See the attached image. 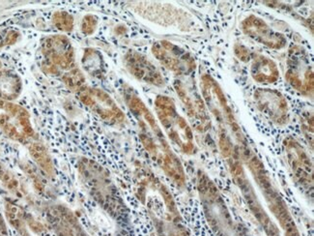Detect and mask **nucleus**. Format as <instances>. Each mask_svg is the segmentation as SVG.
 <instances>
[{
	"label": "nucleus",
	"instance_id": "obj_5",
	"mask_svg": "<svg viewBox=\"0 0 314 236\" xmlns=\"http://www.w3.org/2000/svg\"><path fill=\"white\" fill-rule=\"evenodd\" d=\"M200 92L211 117L216 123L217 139L239 141L247 136L242 130L226 95L215 78L203 74L200 78Z\"/></svg>",
	"mask_w": 314,
	"mask_h": 236
},
{
	"label": "nucleus",
	"instance_id": "obj_22",
	"mask_svg": "<svg viewBox=\"0 0 314 236\" xmlns=\"http://www.w3.org/2000/svg\"><path fill=\"white\" fill-rule=\"evenodd\" d=\"M51 22L57 30L69 33L74 29L75 17L67 11H56L51 17Z\"/></svg>",
	"mask_w": 314,
	"mask_h": 236
},
{
	"label": "nucleus",
	"instance_id": "obj_7",
	"mask_svg": "<svg viewBox=\"0 0 314 236\" xmlns=\"http://www.w3.org/2000/svg\"><path fill=\"white\" fill-rule=\"evenodd\" d=\"M231 178L240 190L249 212L252 214L257 225L264 232L265 236H283L279 227L275 224L272 218L268 215L264 205L258 196L256 189L236 151V145L232 152L224 159Z\"/></svg>",
	"mask_w": 314,
	"mask_h": 236
},
{
	"label": "nucleus",
	"instance_id": "obj_8",
	"mask_svg": "<svg viewBox=\"0 0 314 236\" xmlns=\"http://www.w3.org/2000/svg\"><path fill=\"white\" fill-rule=\"evenodd\" d=\"M173 86L185 107L191 128L198 133L208 132L212 128L213 120L194 79L191 77L176 79Z\"/></svg>",
	"mask_w": 314,
	"mask_h": 236
},
{
	"label": "nucleus",
	"instance_id": "obj_18",
	"mask_svg": "<svg viewBox=\"0 0 314 236\" xmlns=\"http://www.w3.org/2000/svg\"><path fill=\"white\" fill-rule=\"evenodd\" d=\"M250 62V75L257 83L272 84L278 80L279 70L272 58L261 53H253Z\"/></svg>",
	"mask_w": 314,
	"mask_h": 236
},
{
	"label": "nucleus",
	"instance_id": "obj_1",
	"mask_svg": "<svg viewBox=\"0 0 314 236\" xmlns=\"http://www.w3.org/2000/svg\"><path fill=\"white\" fill-rule=\"evenodd\" d=\"M121 93L128 109L136 120L138 137L144 150L177 188L185 189L187 175L184 166L155 115L129 84L122 85Z\"/></svg>",
	"mask_w": 314,
	"mask_h": 236
},
{
	"label": "nucleus",
	"instance_id": "obj_20",
	"mask_svg": "<svg viewBox=\"0 0 314 236\" xmlns=\"http://www.w3.org/2000/svg\"><path fill=\"white\" fill-rule=\"evenodd\" d=\"M81 64L86 73L96 79H104L105 76V64L102 53L92 48L84 50Z\"/></svg>",
	"mask_w": 314,
	"mask_h": 236
},
{
	"label": "nucleus",
	"instance_id": "obj_16",
	"mask_svg": "<svg viewBox=\"0 0 314 236\" xmlns=\"http://www.w3.org/2000/svg\"><path fill=\"white\" fill-rule=\"evenodd\" d=\"M241 29L245 35L266 48L278 51L287 45V38L273 29L262 17L250 14L241 22Z\"/></svg>",
	"mask_w": 314,
	"mask_h": 236
},
{
	"label": "nucleus",
	"instance_id": "obj_13",
	"mask_svg": "<svg viewBox=\"0 0 314 236\" xmlns=\"http://www.w3.org/2000/svg\"><path fill=\"white\" fill-rule=\"evenodd\" d=\"M282 146L294 181L311 197L313 192V163L309 154L300 141L292 135H288L283 139Z\"/></svg>",
	"mask_w": 314,
	"mask_h": 236
},
{
	"label": "nucleus",
	"instance_id": "obj_19",
	"mask_svg": "<svg viewBox=\"0 0 314 236\" xmlns=\"http://www.w3.org/2000/svg\"><path fill=\"white\" fill-rule=\"evenodd\" d=\"M30 157L37 164L40 171L48 180H52L56 176L55 167L52 161L51 154L46 146L40 140H34L27 145Z\"/></svg>",
	"mask_w": 314,
	"mask_h": 236
},
{
	"label": "nucleus",
	"instance_id": "obj_3",
	"mask_svg": "<svg viewBox=\"0 0 314 236\" xmlns=\"http://www.w3.org/2000/svg\"><path fill=\"white\" fill-rule=\"evenodd\" d=\"M236 151L256 189L265 210L279 227L283 236H302L283 196L262 160L250 147L248 140L237 144Z\"/></svg>",
	"mask_w": 314,
	"mask_h": 236
},
{
	"label": "nucleus",
	"instance_id": "obj_10",
	"mask_svg": "<svg viewBox=\"0 0 314 236\" xmlns=\"http://www.w3.org/2000/svg\"><path fill=\"white\" fill-rule=\"evenodd\" d=\"M285 79L301 95L313 98V67L308 52L301 45H292L288 49Z\"/></svg>",
	"mask_w": 314,
	"mask_h": 236
},
{
	"label": "nucleus",
	"instance_id": "obj_15",
	"mask_svg": "<svg viewBox=\"0 0 314 236\" xmlns=\"http://www.w3.org/2000/svg\"><path fill=\"white\" fill-rule=\"evenodd\" d=\"M257 109L277 127H284L290 121V110L283 94L273 88H257L253 93Z\"/></svg>",
	"mask_w": 314,
	"mask_h": 236
},
{
	"label": "nucleus",
	"instance_id": "obj_21",
	"mask_svg": "<svg viewBox=\"0 0 314 236\" xmlns=\"http://www.w3.org/2000/svg\"><path fill=\"white\" fill-rule=\"evenodd\" d=\"M62 82L72 91L77 92L86 85V79L82 71L79 68H74L61 75Z\"/></svg>",
	"mask_w": 314,
	"mask_h": 236
},
{
	"label": "nucleus",
	"instance_id": "obj_17",
	"mask_svg": "<svg viewBox=\"0 0 314 236\" xmlns=\"http://www.w3.org/2000/svg\"><path fill=\"white\" fill-rule=\"evenodd\" d=\"M123 64L128 73L135 79L156 87H164L165 79L160 71L144 54L129 50L123 55Z\"/></svg>",
	"mask_w": 314,
	"mask_h": 236
},
{
	"label": "nucleus",
	"instance_id": "obj_27",
	"mask_svg": "<svg viewBox=\"0 0 314 236\" xmlns=\"http://www.w3.org/2000/svg\"><path fill=\"white\" fill-rule=\"evenodd\" d=\"M2 167H3V166H2V164H1V163H0V169H1Z\"/></svg>",
	"mask_w": 314,
	"mask_h": 236
},
{
	"label": "nucleus",
	"instance_id": "obj_14",
	"mask_svg": "<svg viewBox=\"0 0 314 236\" xmlns=\"http://www.w3.org/2000/svg\"><path fill=\"white\" fill-rule=\"evenodd\" d=\"M42 211L53 236H91L75 211L66 204L50 202L43 206Z\"/></svg>",
	"mask_w": 314,
	"mask_h": 236
},
{
	"label": "nucleus",
	"instance_id": "obj_9",
	"mask_svg": "<svg viewBox=\"0 0 314 236\" xmlns=\"http://www.w3.org/2000/svg\"><path fill=\"white\" fill-rule=\"evenodd\" d=\"M41 51L44 57L43 71L50 76H59L76 68L75 49L68 36L55 34L44 37L41 43Z\"/></svg>",
	"mask_w": 314,
	"mask_h": 236
},
{
	"label": "nucleus",
	"instance_id": "obj_24",
	"mask_svg": "<svg viewBox=\"0 0 314 236\" xmlns=\"http://www.w3.org/2000/svg\"><path fill=\"white\" fill-rule=\"evenodd\" d=\"M301 129L306 138L307 142L310 143L311 149L313 146V114L312 112L306 113L301 119Z\"/></svg>",
	"mask_w": 314,
	"mask_h": 236
},
{
	"label": "nucleus",
	"instance_id": "obj_6",
	"mask_svg": "<svg viewBox=\"0 0 314 236\" xmlns=\"http://www.w3.org/2000/svg\"><path fill=\"white\" fill-rule=\"evenodd\" d=\"M154 107L157 120L170 144L184 155H195L198 148L192 128L178 111L174 100L165 95H158L154 101Z\"/></svg>",
	"mask_w": 314,
	"mask_h": 236
},
{
	"label": "nucleus",
	"instance_id": "obj_23",
	"mask_svg": "<svg viewBox=\"0 0 314 236\" xmlns=\"http://www.w3.org/2000/svg\"><path fill=\"white\" fill-rule=\"evenodd\" d=\"M99 24V17L93 14H86L80 22V31L85 36L93 35Z\"/></svg>",
	"mask_w": 314,
	"mask_h": 236
},
{
	"label": "nucleus",
	"instance_id": "obj_11",
	"mask_svg": "<svg viewBox=\"0 0 314 236\" xmlns=\"http://www.w3.org/2000/svg\"><path fill=\"white\" fill-rule=\"evenodd\" d=\"M76 94L80 103L105 124L121 127L126 123L127 118L124 111L105 90L85 85Z\"/></svg>",
	"mask_w": 314,
	"mask_h": 236
},
{
	"label": "nucleus",
	"instance_id": "obj_2",
	"mask_svg": "<svg viewBox=\"0 0 314 236\" xmlns=\"http://www.w3.org/2000/svg\"><path fill=\"white\" fill-rule=\"evenodd\" d=\"M134 194L146 210L156 236H191L167 186L148 168L134 171Z\"/></svg>",
	"mask_w": 314,
	"mask_h": 236
},
{
	"label": "nucleus",
	"instance_id": "obj_25",
	"mask_svg": "<svg viewBox=\"0 0 314 236\" xmlns=\"http://www.w3.org/2000/svg\"><path fill=\"white\" fill-rule=\"evenodd\" d=\"M233 52L235 56L242 62L248 63L250 62L252 55L254 52H252L247 45L241 44V43H236L233 45Z\"/></svg>",
	"mask_w": 314,
	"mask_h": 236
},
{
	"label": "nucleus",
	"instance_id": "obj_26",
	"mask_svg": "<svg viewBox=\"0 0 314 236\" xmlns=\"http://www.w3.org/2000/svg\"><path fill=\"white\" fill-rule=\"evenodd\" d=\"M19 38V33L15 30L0 31V48L7 45L15 44Z\"/></svg>",
	"mask_w": 314,
	"mask_h": 236
},
{
	"label": "nucleus",
	"instance_id": "obj_4",
	"mask_svg": "<svg viewBox=\"0 0 314 236\" xmlns=\"http://www.w3.org/2000/svg\"><path fill=\"white\" fill-rule=\"evenodd\" d=\"M77 170L81 186L88 196L121 226L130 224V211L121 197L110 173L98 162L80 157Z\"/></svg>",
	"mask_w": 314,
	"mask_h": 236
},
{
	"label": "nucleus",
	"instance_id": "obj_12",
	"mask_svg": "<svg viewBox=\"0 0 314 236\" xmlns=\"http://www.w3.org/2000/svg\"><path fill=\"white\" fill-rule=\"evenodd\" d=\"M151 52L154 57L178 79L191 77L196 70L195 58L188 51L167 40L153 43Z\"/></svg>",
	"mask_w": 314,
	"mask_h": 236
}]
</instances>
